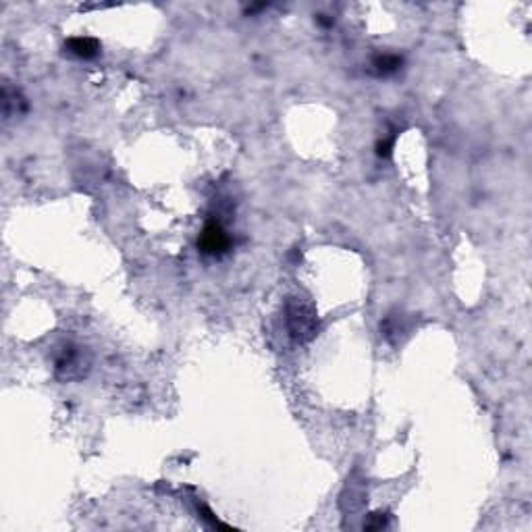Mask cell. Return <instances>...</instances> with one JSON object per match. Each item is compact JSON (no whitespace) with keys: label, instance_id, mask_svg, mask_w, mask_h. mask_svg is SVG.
Here are the masks:
<instances>
[{"label":"cell","instance_id":"3","mask_svg":"<svg viewBox=\"0 0 532 532\" xmlns=\"http://www.w3.org/2000/svg\"><path fill=\"white\" fill-rule=\"evenodd\" d=\"M65 48L69 50V54L77 56V58H83V61H90V58H96L100 54V42L94 40V38H71L67 40Z\"/></svg>","mask_w":532,"mask_h":532},{"label":"cell","instance_id":"4","mask_svg":"<svg viewBox=\"0 0 532 532\" xmlns=\"http://www.w3.org/2000/svg\"><path fill=\"white\" fill-rule=\"evenodd\" d=\"M404 65V58L399 54H391V52H385V54H377L372 58V71L379 77H387V75H393L401 69Z\"/></svg>","mask_w":532,"mask_h":532},{"label":"cell","instance_id":"1","mask_svg":"<svg viewBox=\"0 0 532 532\" xmlns=\"http://www.w3.org/2000/svg\"><path fill=\"white\" fill-rule=\"evenodd\" d=\"M287 333L295 343H306L316 335L314 310L300 297H290L285 308Z\"/></svg>","mask_w":532,"mask_h":532},{"label":"cell","instance_id":"5","mask_svg":"<svg viewBox=\"0 0 532 532\" xmlns=\"http://www.w3.org/2000/svg\"><path fill=\"white\" fill-rule=\"evenodd\" d=\"M79 364H81L79 362V352L69 345V347H65L63 354L58 356V360H56V370H58V372H65V377L71 379L75 374H81Z\"/></svg>","mask_w":532,"mask_h":532},{"label":"cell","instance_id":"2","mask_svg":"<svg viewBox=\"0 0 532 532\" xmlns=\"http://www.w3.org/2000/svg\"><path fill=\"white\" fill-rule=\"evenodd\" d=\"M198 252L208 258H222L233 250V237L225 229L222 220L217 217L208 218L198 235Z\"/></svg>","mask_w":532,"mask_h":532}]
</instances>
